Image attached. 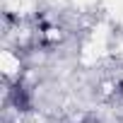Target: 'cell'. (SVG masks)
<instances>
[{
    "instance_id": "6da1fadb",
    "label": "cell",
    "mask_w": 123,
    "mask_h": 123,
    "mask_svg": "<svg viewBox=\"0 0 123 123\" xmlns=\"http://www.w3.org/2000/svg\"><path fill=\"white\" fill-rule=\"evenodd\" d=\"M15 101H17V106H27V97H24V92L19 87L15 89Z\"/></svg>"
}]
</instances>
